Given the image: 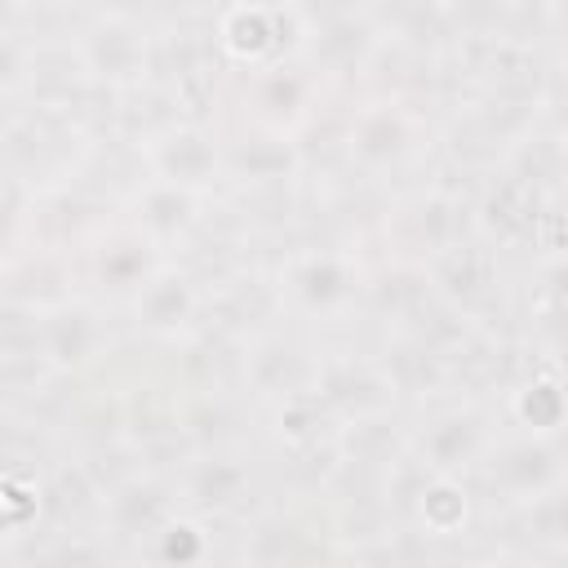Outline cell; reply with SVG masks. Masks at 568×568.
I'll list each match as a JSON object with an SVG mask.
<instances>
[{"mask_svg": "<svg viewBox=\"0 0 568 568\" xmlns=\"http://www.w3.org/2000/svg\"><path fill=\"white\" fill-rule=\"evenodd\" d=\"M324 93L328 89L315 80V71L302 58H280L271 67L240 71V84H235L240 120L235 124H257V129H280V133L302 138V129L315 124Z\"/></svg>", "mask_w": 568, "mask_h": 568, "instance_id": "30bf717a", "label": "cell"}, {"mask_svg": "<svg viewBox=\"0 0 568 568\" xmlns=\"http://www.w3.org/2000/svg\"><path fill=\"white\" fill-rule=\"evenodd\" d=\"M178 488V510L222 519L248 506L253 497V457L240 444H191L169 470Z\"/></svg>", "mask_w": 568, "mask_h": 568, "instance_id": "5bb4252c", "label": "cell"}, {"mask_svg": "<svg viewBox=\"0 0 568 568\" xmlns=\"http://www.w3.org/2000/svg\"><path fill=\"white\" fill-rule=\"evenodd\" d=\"M377 49H382L377 22H373L368 4H355V9L306 18L297 58L315 71V80L324 89H355V84L368 80V67H373Z\"/></svg>", "mask_w": 568, "mask_h": 568, "instance_id": "7c38bea8", "label": "cell"}, {"mask_svg": "<svg viewBox=\"0 0 568 568\" xmlns=\"http://www.w3.org/2000/svg\"><path fill=\"white\" fill-rule=\"evenodd\" d=\"M271 275L280 288L284 320L293 315L306 324H342L364 306L368 262L351 244H302L284 253Z\"/></svg>", "mask_w": 568, "mask_h": 568, "instance_id": "7a4b0ae2", "label": "cell"}, {"mask_svg": "<svg viewBox=\"0 0 568 568\" xmlns=\"http://www.w3.org/2000/svg\"><path fill=\"white\" fill-rule=\"evenodd\" d=\"M315 359H320V346L271 324L235 342V386L244 399L266 408L293 390H306L315 382Z\"/></svg>", "mask_w": 568, "mask_h": 568, "instance_id": "e0dca14e", "label": "cell"}, {"mask_svg": "<svg viewBox=\"0 0 568 568\" xmlns=\"http://www.w3.org/2000/svg\"><path fill=\"white\" fill-rule=\"evenodd\" d=\"M501 408L497 417L510 430H528V435H564V377H559V359H546L541 368H528L524 377L501 386Z\"/></svg>", "mask_w": 568, "mask_h": 568, "instance_id": "603a6c76", "label": "cell"}, {"mask_svg": "<svg viewBox=\"0 0 568 568\" xmlns=\"http://www.w3.org/2000/svg\"><path fill=\"white\" fill-rule=\"evenodd\" d=\"M75 58L84 75L124 98V93H146L155 84V31L146 22H124V18H98L89 13L75 36Z\"/></svg>", "mask_w": 568, "mask_h": 568, "instance_id": "8992f818", "label": "cell"}, {"mask_svg": "<svg viewBox=\"0 0 568 568\" xmlns=\"http://www.w3.org/2000/svg\"><path fill=\"white\" fill-rule=\"evenodd\" d=\"M111 355V315L84 288L36 311V359L49 377H84Z\"/></svg>", "mask_w": 568, "mask_h": 568, "instance_id": "9c48e42d", "label": "cell"}, {"mask_svg": "<svg viewBox=\"0 0 568 568\" xmlns=\"http://www.w3.org/2000/svg\"><path fill=\"white\" fill-rule=\"evenodd\" d=\"M497 430H501V417L488 399H479V395L444 399V404L426 408L417 417V426H408L404 453L426 475H475V466L488 453V444L497 439Z\"/></svg>", "mask_w": 568, "mask_h": 568, "instance_id": "3957f363", "label": "cell"}, {"mask_svg": "<svg viewBox=\"0 0 568 568\" xmlns=\"http://www.w3.org/2000/svg\"><path fill=\"white\" fill-rule=\"evenodd\" d=\"M138 173L178 182L200 195H217L226 186V164H222V124H200L169 115L138 133Z\"/></svg>", "mask_w": 568, "mask_h": 568, "instance_id": "5b68a950", "label": "cell"}, {"mask_svg": "<svg viewBox=\"0 0 568 568\" xmlns=\"http://www.w3.org/2000/svg\"><path fill=\"white\" fill-rule=\"evenodd\" d=\"M311 390L324 399V408L337 422L399 408V395H395L390 377L382 373L377 355H364V351H320Z\"/></svg>", "mask_w": 568, "mask_h": 568, "instance_id": "44dd1931", "label": "cell"}, {"mask_svg": "<svg viewBox=\"0 0 568 568\" xmlns=\"http://www.w3.org/2000/svg\"><path fill=\"white\" fill-rule=\"evenodd\" d=\"M27 62H31V36H22V27L0 31V102H18L22 98Z\"/></svg>", "mask_w": 568, "mask_h": 568, "instance_id": "83f0119b", "label": "cell"}, {"mask_svg": "<svg viewBox=\"0 0 568 568\" xmlns=\"http://www.w3.org/2000/svg\"><path fill=\"white\" fill-rule=\"evenodd\" d=\"M337 146L359 182H382L426 155L430 115L422 111L417 93H368L346 111Z\"/></svg>", "mask_w": 568, "mask_h": 568, "instance_id": "6da1fadb", "label": "cell"}, {"mask_svg": "<svg viewBox=\"0 0 568 568\" xmlns=\"http://www.w3.org/2000/svg\"><path fill=\"white\" fill-rule=\"evenodd\" d=\"M169 253L160 248V244H151L133 222H124L120 217V209H115V217L111 222H102L84 244H80V253H75V275H80V288L89 293V297H98L102 306H124L142 284H146V275L164 262Z\"/></svg>", "mask_w": 568, "mask_h": 568, "instance_id": "52a82bcc", "label": "cell"}, {"mask_svg": "<svg viewBox=\"0 0 568 568\" xmlns=\"http://www.w3.org/2000/svg\"><path fill=\"white\" fill-rule=\"evenodd\" d=\"M213 519L204 515H191V510H173L138 555L155 559V564H200L213 555Z\"/></svg>", "mask_w": 568, "mask_h": 568, "instance_id": "4316f807", "label": "cell"}, {"mask_svg": "<svg viewBox=\"0 0 568 568\" xmlns=\"http://www.w3.org/2000/svg\"><path fill=\"white\" fill-rule=\"evenodd\" d=\"M0 178H4V120H0Z\"/></svg>", "mask_w": 568, "mask_h": 568, "instance_id": "1f68e13d", "label": "cell"}, {"mask_svg": "<svg viewBox=\"0 0 568 568\" xmlns=\"http://www.w3.org/2000/svg\"><path fill=\"white\" fill-rule=\"evenodd\" d=\"M44 519V484L27 462H0V537H27Z\"/></svg>", "mask_w": 568, "mask_h": 568, "instance_id": "484cf974", "label": "cell"}, {"mask_svg": "<svg viewBox=\"0 0 568 568\" xmlns=\"http://www.w3.org/2000/svg\"><path fill=\"white\" fill-rule=\"evenodd\" d=\"M178 510V488L173 475L160 466H129L120 479L102 484L98 497V537L115 546L142 550L146 537Z\"/></svg>", "mask_w": 568, "mask_h": 568, "instance_id": "ac0fdd59", "label": "cell"}, {"mask_svg": "<svg viewBox=\"0 0 568 568\" xmlns=\"http://www.w3.org/2000/svg\"><path fill=\"white\" fill-rule=\"evenodd\" d=\"M266 435L288 453V457H315L320 448H333V435H337V417L324 408V399L306 386V390H293L275 404H266Z\"/></svg>", "mask_w": 568, "mask_h": 568, "instance_id": "d4e9b609", "label": "cell"}, {"mask_svg": "<svg viewBox=\"0 0 568 568\" xmlns=\"http://www.w3.org/2000/svg\"><path fill=\"white\" fill-rule=\"evenodd\" d=\"M302 13L293 0H222L209 40L226 71H257L302 49Z\"/></svg>", "mask_w": 568, "mask_h": 568, "instance_id": "277c9868", "label": "cell"}, {"mask_svg": "<svg viewBox=\"0 0 568 568\" xmlns=\"http://www.w3.org/2000/svg\"><path fill=\"white\" fill-rule=\"evenodd\" d=\"M222 164H226V186L280 191V186L302 182L306 146H302V138L280 133V129L235 124L231 133L222 129Z\"/></svg>", "mask_w": 568, "mask_h": 568, "instance_id": "ffe728a7", "label": "cell"}, {"mask_svg": "<svg viewBox=\"0 0 568 568\" xmlns=\"http://www.w3.org/2000/svg\"><path fill=\"white\" fill-rule=\"evenodd\" d=\"M209 200H213V195H200V191H186V186H178V182L138 173L133 186H129L124 200H120V217L133 222L151 244H160V248L173 257V248H186V244L195 240V231L204 226Z\"/></svg>", "mask_w": 568, "mask_h": 568, "instance_id": "d6986e66", "label": "cell"}, {"mask_svg": "<svg viewBox=\"0 0 568 568\" xmlns=\"http://www.w3.org/2000/svg\"><path fill=\"white\" fill-rule=\"evenodd\" d=\"M422 275L435 293V302H444L448 311L484 324L488 311L501 297V253L479 240L475 231L457 235L453 244H444L439 253H430L422 262Z\"/></svg>", "mask_w": 568, "mask_h": 568, "instance_id": "9a60e30c", "label": "cell"}, {"mask_svg": "<svg viewBox=\"0 0 568 568\" xmlns=\"http://www.w3.org/2000/svg\"><path fill=\"white\" fill-rule=\"evenodd\" d=\"M22 18H27V9H22L18 0H0V31H13V27H22Z\"/></svg>", "mask_w": 568, "mask_h": 568, "instance_id": "f546056e", "label": "cell"}, {"mask_svg": "<svg viewBox=\"0 0 568 568\" xmlns=\"http://www.w3.org/2000/svg\"><path fill=\"white\" fill-rule=\"evenodd\" d=\"M27 13H49V9H67L71 0H18Z\"/></svg>", "mask_w": 568, "mask_h": 568, "instance_id": "4dcf8cb0", "label": "cell"}, {"mask_svg": "<svg viewBox=\"0 0 568 568\" xmlns=\"http://www.w3.org/2000/svg\"><path fill=\"white\" fill-rule=\"evenodd\" d=\"M475 475L501 501L506 510L528 506L555 488H568V466H564V444L559 435H528V430H497L488 453L479 457Z\"/></svg>", "mask_w": 568, "mask_h": 568, "instance_id": "ba28073f", "label": "cell"}, {"mask_svg": "<svg viewBox=\"0 0 568 568\" xmlns=\"http://www.w3.org/2000/svg\"><path fill=\"white\" fill-rule=\"evenodd\" d=\"M559 195L564 191H546L532 178H524L497 160V164H488V178L479 182V191L470 200V231L479 240H488L497 253H515V248L528 253L546 204Z\"/></svg>", "mask_w": 568, "mask_h": 568, "instance_id": "4fadbf2b", "label": "cell"}, {"mask_svg": "<svg viewBox=\"0 0 568 568\" xmlns=\"http://www.w3.org/2000/svg\"><path fill=\"white\" fill-rule=\"evenodd\" d=\"M408 515L426 541H457L475 524V493H470L466 475L417 470V484L408 488Z\"/></svg>", "mask_w": 568, "mask_h": 568, "instance_id": "7402d4cb", "label": "cell"}, {"mask_svg": "<svg viewBox=\"0 0 568 568\" xmlns=\"http://www.w3.org/2000/svg\"><path fill=\"white\" fill-rule=\"evenodd\" d=\"M124 315L138 337L178 346L182 337H191L204 324V280L186 262L164 257L146 275V284L124 302Z\"/></svg>", "mask_w": 568, "mask_h": 568, "instance_id": "2e32d148", "label": "cell"}, {"mask_svg": "<svg viewBox=\"0 0 568 568\" xmlns=\"http://www.w3.org/2000/svg\"><path fill=\"white\" fill-rule=\"evenodd\" d=\"M84 4L98 18H124V22H146V27L164 9V0H84Z\"/></svg>", "mask_w": 568, "mask_h": 568, "instance_id": "f1b7e54d", "label": "cell"}, {"mask_svg": "<svg viewBox=\"0 0 568 568\" xmlns=\"http://www.w3.org/2000/svg\"><path fill=\"white\" fill-rule=\"evenodd\" d=\"M320 532H337L333 524L328 528H315L302 510H262L253 515L248 532H244V559L248 564H284V559H320V555H337V546L320 541Z\"/></svg>", "mask_w": 568, "mask_h": 568, "instance_id": "cb8c5ba5", "label": "cell"}, {"mask_svg": "<svg viewBox=\"0 0 568 568\" xmlns=\"http://www.w3.org/2000/svg\"><path fill=\"white\" fill-rule=\"evenodd\" d=\"M470 231V200H462L448 186H413L395 204L382 209V244L386 257L399 262H426L444 244Z\"/></svg>", "mask_w": 568, "mask_h": 568, "instance_id": "8fae6325", "label": "cell"}]
</instances>
